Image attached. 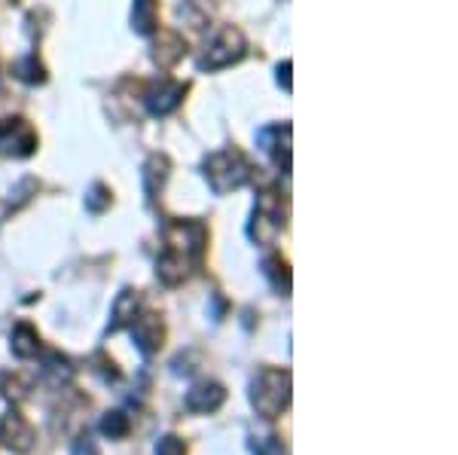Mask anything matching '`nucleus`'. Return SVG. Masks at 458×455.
Instances as JSON below:
<instances>
[{"label":"nucleus","mask_w":458,"mask_h":455,"mask_svg":"<svg viewBox=\"0 0 458 455\" xmlns=\"http://www.w3.org/2000/svg\"><path fill=\"white\" fill-rule=\"evenodd\" d=\"M205 248H208V226L202 220L181 217L168 220L162 230V254L157 257V278L168 288L190 282L202 266Z\"/></svg>","instance_id":"f257e3e1"},{"label":"nucleus","mask_w":458,"mask_h":455,"mask_svg":"<svg viewBox=\"0 0 458 455\" xmlns=\"http://www.w3.org/2000/svg\"><path fill=\"white\" fill-rule=\"evenodd\" d=\"M202 174L214 193L226 196V193H233V190L245 187L248 181H254L257 168L250 165V159L239 150V147H224V150L205 156Z\"/></svg>","instance_id":"f03ea898"},{"label":"nucleus","mask_w":458,"mask_h":455,"mask_svg":"<svg viewBox=\"0 0 458 455\" xmlns=\"http://www.w3.org/2000/svg\"><path fill=\"white\" fill-rule=\"evenodd\" d=\"M250 407L263 419H278L291 407V373L282 367H263L250 383Z\"/></svg>","instance_id":"7ed1b4c3"},{"label":"nucleus","mask_w":458,"mask_h":455,"mask_svg":"<svg viewBox=\"0 0 458 455\" xmlns=\"http://www.w3.org/2000/svg\"><path fill=\"white\" fill-rule=\"evenodd\" d=\"M284 230V199L272 183L257 193V205H254V217H250L248 236L257 241V245H272L278 239V232Z\"/></svg>","instance_id":"20e7f679"},{"label":"nucleus","mask_w":458,"mask_h":455,"mask_svg":"<svg viewBox=\"0 0 458 455\" xmlns=\"http://www.w3.org/2000/svg\"><path fill=\"white\" fill-rule=\"evenodd\" d=\"M248 53V43H245V34L239 31V28L226 25L220 28L217 37L205 46L202 58H199V68L202 71H224L229 64L242 62Z\"/></svg>","instance_id":"39448f33"},{"label":"nucleus","mask_w":458,"mask_h":455,"mask_svg":"<svg viewBox=\"0 0 458 455\" xmlns=\"http://www.w3.org/2000/svg\"><path fill=\"white\" fill-rule=\"evenodd\" d=\"M291 138H293V131L287 122L266 126V129L257 131V144H260V150L272 159V163H276V168L284 174V178L291 174Z\"/></svg>","instance_id":"423d86ee"},{"label":"nucleus","mask_w":458,"mask_h":455,"mask_svg":"<svg viewBox=\"0 0 458 455\" xmlns=\"http://www.w3.org/2000/svg\"><path fill=\"white\" fill-rule=\"evenodd\" d=\"M37 150V131L31 122L21 120H6V126H0V153L13 159H28Z\"/></svg>","instance_id":"0eeeda50"},{"label":"nucleus","mask_w":458,"mask_h":455,"mask_svg":"<svg viewBox=\"0 0 458 455\" xmlns=\"http://www.w3.org/2000/svg\"><path fill=\"white\" fill-rule=\"evenodd\" d=\"M0 443L16 455H25L34 450V428L16 407L6 416H0Z\"/></svg>","instance_id":"6e6552de"},{"label":"nucleus","mask_w":458,"mask_h":455,"mask_svg":"<svg viewBox=\"0 0 458 455\" xmlns=\"http://www.w3.org/2000/svg\"><path fill=\"white\" fill-rule=\"evenodd\" d=\"M183 95H187V86L183 83H174V80H159L153 83L150 89L144 95V105L150 110V116H168L181 107Z\"/></svg>","instance_id":"1a4fd4ad"},{"label":"nucleus","mask_w":458,"mask_h":455,"mask_svg":"<svg viewBox=\"0 0 458 455\" xmlns=\"http://www.w3.org/2000/svg\"><path fill=\"white\" fill-rule=\"evenodd\" d=\"M131 336H135V346L144 351L147 358L157 355V351L165 346V324H162L159 315L144 312L131 321Z\"/></svg>","instance_id":"9d476101"},{"label":"nucleus","mask_w":458,"mask_h":455,"mask_svg":"<svg viewBox=\"0 0 458 455\" xmlns=\"http://www.w3.org/2000/svg\"><path fill=\"white\" fill-rule=\"evenodd\" d=\"M226 403V388L214 379H205V383L193 385L187 392V409L190 413H199V416H208V413H217L220 407Z\"/></svg>","instance_id":"9b49d317"},{"label":"nucleus","mask_w":458,"mask_h":455,"mask_svg":"<svg viewBox=\"0 0 458 455\" xmlns=\"http://www.w3.org/2000/svg\"><path fill=\"white\" fill-rule=\"evenodd\" d=\"M141 315V293L125 288L120 291V297L114 299V312H110V327L107 333H120L123 327H131V321Z\"/></svg>","instance_id":"f8f14e48"},{"label":"nucleus","mask_w":458,"mask_h":455,"mask_svg":"<svg viewBox=\"0 0 458 455\" xmlns=\"http://www.w3.org/2000/svg\"><path fill=\"white\" fill-rule=\"evenodd\" d=\"M10 349L13 355L21 358V361H28V358H37L43 351V342H40V333H37L34 324H28V321H19L16 327H13V336H10Z\"/></svg>","instance_id":"ddd939ff"},{"label":"nucleus","mask_w":458,"mask_h":455,"mask_svg":"<svg viewBox=\"0 0 458 455\" xmlns=\"http://www.w3.org/2000/svg\"><path fill=\"white\" fill-rule=\"evenodd\" d=\"M168 168H172V163H168L162 153H153V156L147 159V165H144V190H147V199H150V202H157V196L162 193V187H165Z\"/></svg>","instance_id":"4468645a"},{"label":"nucleus","mask_w":458,"mask_h":455,"mask_svg":"<svg viewBox=\"0 0 458 455\" xmlns=\"http://www.w3.org/2000/svg\"><path fill=\"white\" fill-rule=\"evenodd\" d=\"M183 53H187V43H183L174 31H162L157 46H153V62H157L159 68H172V64L181 62Z\"/></svg>","instance_id":"2eb2a0df"},{"label":"nucleus","mask_w":458,"mask_h":455,"mask_svg":"<svg viewBox=\"0 0 458 455\" xmlns=\"http://www.w3.org/2000/svg\"><path fill=\"white\" fill-rule=\"evenodd\" d=\"M43 379H47L49 385L62 388L68 385L73 379V367H71V358L62 355V351H47V358H43Z\"/></svg>","instance_id":"dca6fc26"},{"label":"nucleus","mask_w":458,"mask_h":455,"mask_svg":"<svg viewBox=\"0 0 458 455\" xmlns=\"http://www.w3.org/2000/svg\"><path fill=\"white\" fill-rule=\"evenodd\" d=\"M131 28L135 34H153L159 28V0H135L131 4Z\"/></svg>","instance_id":"f3484780"},{"label":"nucleus","mask_w":458,"mask_h":455,"mask_svg":"<svg viewBox=\"0 0 458 455\" xmlns=\"http://www.w3.org/2000/svg\"><path fill=\"white\" fill-rule=\"evenodd\" d=\"M263 275H266V282L272 284V291L276 293H282V297H287L291 293V266H287V260L284 257H266L263 260Z\"/></svg>","instance_id":"a211bd4d"},{"label":"nucleus","mask_w":458,"mask_h":455,"mask_svg":"<svg viewBox=\"0 0 458 455\" xmlns=\"http://www.w3.org/2000/svg\"><path fill=\"white\" fill-rule=\"evenodd\" d=\"M101 434L110 437V440H125L131 431V419L123 413V409H110V413H105V419H101Z\"/></svg>","instance_id":"6ab92c4d"},{"label":"nucleus","mask_w":458,"mask_h":455,"mask_svg":"<svg viewBox=\"0 0 458 455\" xmlns=\"http://www.w3.org/2000/svg\"><path fill=\"white\" fill-rule=\"evenodd\" d=\"M0 398H6L10 403H19L28 398V385L21 383L13 373H0Z\"/></svg>","instance_id":"aec40b11"},{"label":"nucleus","mask_w":458,"mask_h":455,"mask_svg":"<svg viewBox=\"0 0 458 455\" xmlns=\"http://www.w3.org/2000/svg\"><path fill=\"white\" fill-rule=\"evenodd\" d=\"M86 208L92 211V215H101V211L110 208V190L105 183H92L86 193Z\"/></svg>","instance_id":"412c9836"},{"label":"nucleus","mask_w":458,"mask_h":455,"mask_svg":"<svg viewBox=\"0 0 458 455\" xmlns=\"http://www.w3.org/2000/svg\"><path fill=\"white\" fill-rule=\"evenodd\" d=\"M16 73H19L21 80H25V83H43V80H47V73H43L40 62H37L34 55H28L25 62H19Z\"/></svg>","instance_id":"4be33fe9"},{"label":"nucleus","mask_w":458,"mask_h":455,"mask_svg":"<svg viewBox=\"0 0 458 455\" xmlns=\"http://www.w3.org/2000/svg\"><path fill=\"white\" fill-rule=\"evenodd\" d=\"M92 364H95V370L101 373V379H105V383H120V379H123V373L116 370V364L110 361L105 351H98V355L92 358Z\"/></svg>","instance_id":"5701e85b"},{"label":"nucleus","mask_w":458,"mask_h":455,"mask_svg":"<svg viewBox=\"0 0 458 455\" xmlns=\"http://www.w3.org/2000/svg\"><path fill=\"white\" fill-rule=\"evenodd\" d=\"M250 440H254L250 446H254V452H257V455H287V452H284V446L278 443V437H276V434H269V437H250Z\"/></svg>","instance_id":"b1692460"},{"label":"nucleus","mask_w":458,"mask_h":455,"mask_svg":"<svg viewBox=\"0 0 458 455\" xmlns=\"http://www.w3.org/2000/svg\"><path fill=\"white\" fill-rule=\"evenodd\" d=\"M157 455H187V443L177 434H165V437H159Z\"/></svg>","instance_id":"393cba45"},{"label":"nucleus","mask_w":458,"mask_h":455,"mask_svg":"<svg viewBox=\"0 0 458 455\" xmlns=\"http://www.w3.org/2000/svg\"><path fill=\"white\" fill-rule=\"evenodd\" d=\"M71 455H101V452H98V446H95V440L89 437V434H83V437L77 440V443H73Z\"/></svg>","instance_id":"a878e982"},{"label":"nucleus","mask_w":458,"mask_h":455,"mask_svg":"<svg viewBox=\"0 0 458 455\" xmlns=\"http://www.w3.org/2000/svg\"><path fill=\"white\" fill-rule=\"evenodd\" d=\"M278 83L284 86V92H291L293 86H291V62H282L278 64Z\"/></svg>","instance_id":"bb28decb"}]
</instances>
